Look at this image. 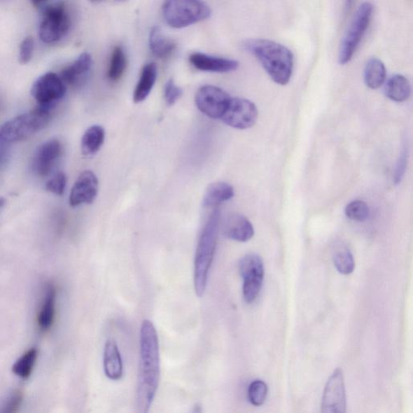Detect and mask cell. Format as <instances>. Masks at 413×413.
I'll list each match as a JSON object with an SVG mask.
<instances>
[{
  "label": "cell",
  "mask_w": 413,
  "mask_h": 413,
  "mask_svg": "<svg viewBox=\"0 0 413 413\" xmlns=\"http://www.w3.org/2000/svg\"><path fill=\"white\" fill-rule=\"evenodd\" d=\"M160 378V343L156 328L150 320L142 321L140 331V363L136 394L137 412L150 411Z\"/></svg>",
  "instance_id": "obj_1"
},
{
  "label": "cell",
  "mask_w": 413,
  "mask_h": 413,
  "mask_svg": "<svg viewBox=\"0 0 413 413\" xmlns=\"http://www.w3.org/2000/svg\"><path fill=\"white\" fill-rule=\"evenodd\" d=\"M245 47L275 83L284 86L289 83L293 72L294 56L288 47L267 39L248 41Z\"/></svg>",
  "instance_id": "obj_2"
},
{
  "label": "cell",
  "mask_w": 413,
  "mask_h": 413,
  "mask_svg": "<svg viewBox=\"0 0 413 413\" xmlns=\"http://www.w3.org/2000/svg\"><path fill=\"white\" fill-rule=\"evenodd\" d=\"M220 222V211L215 210L201 232L194 263L195 294L202 298L208 284L209 274L213 263Z\"/></svg>",
  "instance_id": "obj_3"
},
{
  "label": "cell",
  "mask_w": 413,
  "mask_h": 413,
  "mask_svg": "<svg viewBox=\"0 0 413 413\" xmlns=\"http://www.w3.org/2000/svg\"><path fill=\"white\" fill-rule=\"evenodd\" d=\"M51 119V110L38 106L31 112L15 116L0 126V145L25 139L45 129Z\"/></svg>",
  "instance_id": "obj_4"
},
{
  "label": "cell",
  "mask_w": 413,
  "mask_h": 413,
  "mask_svg": "<svg viewBox=\"0 0 413 413\" xmlns=\"http://www.w3.org/2000/svg\"><path fill=\"white\" fill-rule=\"evenodd\" d=\"M211 10L202 0H165L162 15L174 29H183L211 17Z\"/></svg>",
  "instance_id": "obj_5"
},
{
  "label": "cell",
  "mask_w": 413,
  "mask_h": 413,
  "mask_svg": "<svg viewBox=\"0 0 413 413\" xmlns=\"http://www.w3.org/2000/svg\"><path fill=\"white\" fill-rule=\"evenodd\" d=\"M374 6L372 4L365 2L360 5L354 15L351 24L341 42L339 48L338 61L341 65H346L351 62L356 54L357 48L372 21Z\"/></svg>",
  "instance_id": "obj_6"
},
{
  "label": "cell",
  "mask_w": 413,
  "mask_h": 413,
  "mask_svg": "<svg viewBox=\"0 0 413 413\" xmlns=\"http://www.w3.org/2000/svg\"><path fill=\"white\" fill-rule=\"evenodd\" d=\"M71 26L70 14L63 4L46 8L39 27V38L46 44L55 43L68 34Z\"/></svg>",
  "instance_id": "obj_7"
},
{
  "label": "cell",
  "mask_w": 413,
  "mask_h": 413,
  "mask_svg": "<svg viewBox=\"0 0 413 413\" xmlns=\"http://www.w3.org/2000/svg\"><path fill=\"white\" fill-rule=\"evenodd\" d=\"M239 270L243 279V298L247 304H252L262 288L265 274L262 259L256 253L246 254L241 259Z\"/></svg>",
  "instance_id": "obj_8"
},
{
  "label": "cell",
  "mask_w": 413,
  "mask_h": 413,
  "mask_svg": "<svg viewBox=\"0 0 413 413\" xmlns=\"http://www.w3.org/2000/svg\"><path fill=\"white\" fill-rule=\"evenodd\" d=\"M66 83L54 72H48L40 76L31 88V97L39 107L52 110L58 100L64 97Z\"/></svg>",
  "instance_id": "obj_9"
},
{
  "label": "cell",
  "mask_w": 413,
  "mask_h": 413,
  "mask_svg": "<svg viewBox=\"0 0 413 413\" xmlns=\"http://www.w3.org/2000/svg\"><path fill=\"white\" fill-rule=\"evenodd\" d=\"M258 111L251 100L243 98H231L222 120L227 125L237 130L251 128L256 123Z\"/></svg>",
  "instance_id": "obj_10"
},
{
  "label": "cell",
  "mask_w": 413,
  "mask_h": 413,
  "mask_svg": "<svg viewBox=\"0 0 413 413\" xmlns=\"http://www.w3.org/2000/svg\"><path fill=\"white\" fill-rule=\"evenodd\" d=\"M231 97L221 88L206 85L195 94V104L201 113L209 118L219 119L224 115Z\"/></svg>",
  "instance_id": "obj_11"
},
{
  "label": "cell",
  "mask_w": 413,
  "mask_h": 413,
  "mask_svg": "<svg viewBox=\"0 0 413 413\" xmlns=\"http://www.w3.org/2000/svg\"><path fill=\"white\" fill-rule=\"evenodd\" d=\"M346 395L342 370L337 368L327 381L322 396L321 412L345 413Z\"/></svg>",
  "instance_id": "obj_12"
},
{
  "label": "cell",
  "mask_w": 413,
  "mask_h": 413,
  "mask_svg": "<svg viewBox=\"0 0 413 413\" xmlns=\"http://www.w3.org/2000/svg\"><path fill=\"white\" fill-rule=\"evenodd\" d=\"M98 190L97 176L92 171H84L74 184L69 202L73 208L84 204H91L97 197Z\"/></svg>",
  "instance_id": "obj_13"
},
{
  "label": "cell",
  "mask_w": 413,
  "mask_h": 413,
  "mask_svg": "<svg viewBox=\"0 0 413 413\" xmlns=\"http://www.w3.org/2000/svg\"><path fill=\"white\" fill-rule=\"evenodd\" d=\"M62 153L63 146L59 140L50 139L43 143L34 156L35 172L41 177L49 176Z\"/></svg>",
  "instance_id": "obj_14"
},
{
  "label": "cell",
  "mask_w": 413,
  "mask_h": 413,
  "mask_svg": "<svg viewBox=\"0 0 413 413\" xmlns=\"http://www.w3.org/2000/svg\"><path fill=\"white\" fill-rule=\"evenodd\" d=\"M222 232L227 239L246 242L253 237L254 229L251 222L245 216L232 214L226 217L222 226Z\"/></svg>",
  "instance_id": "obj_15"
},
{
  "label": "cell",
  "mask_w": 413,
  "mask_h": 413,
  "mask_svg": "<svg viewBox=\"0 0 413 413\" xmlns=\"http://www.w3.org/2000/svg\"><path fill=\"white\" fill-rule=\"evenodd\" d=\"M189 60L197 70L206 72L229 73L237 71L239 67L237 61L209 56L199 52H193Z\"/></svg>",
  "instance_id": "obj_16"
},
{
  "label": "cell",
  "mask_w": 413,
  "mask_h": 413,
  "mask_svg": "<svg viewBox=\"0 0 413 413\" xmlns=\"http://www.w3.org/2000/svg\"><path fill=\"white\" fill-rule=\"evenodd\" d=\"M104 370L107 377L113 381L119 380L123 376V363L118 344L113 339L105 343L104 351Z\"/></svg>",
  "instance_id": "obj_17"
},
{
  "label": "cell",
  "mask_w": 413,
  "mask_h": 413,
  "mask_svg": "<svg viewBox=\"0 0 413 413\" xmlns=\"http://www.w3.org/2000/svg\"><path fill=\"white\" fill-rule=\"evenodd\" d=\"M158 78V66L155 62L148 63L142 68L139 83L134 93V102L139 104L149 97Z\"/></svg>",
  "instance_id": "obj_18"
},
{
  "label": "cell",
  "mask_w": 413,
  "mask_h": 413,
  "mask_svg": "<svg viewBox=\"0 0 413 413\" xmlns=\"http://www.w3.org/2000/svg\"><path fill=\"white\" fill-rule=\"evenodd\" d=\"M92 64V55L87 52H83L72 64L63 69L60 77L65 83L75 85L87 75Z\"/></svg>",
  "instance_id": "obj_19"
},
{
  "label": "cell",
  "mask_w": 413,
  "mask_h": 413,
  "mask_svg": "<svg viewBox=\"0 0 413 413\" xmlns=\"http://www.w3.org/2000/svg\"><path fill=\"white\" fill-rule=\"evenodd\" d=\"M56 289L54 285L48 284L38 316L40 329L46 331L50 329L55 316Z\"/></svg>",
  "instance_id": "obj_20"
},
{
  "label": "cell",
  "mask_w": 413,
  "mask_h": 413,
  "mask_svg": "<svg viewBox=\"0 0 413 413\" xmlns=\"http://www.w3.org/2000/svg\"><path fill=\"white\" fill-rule=\"evenodd\" d=\"M234 197V189L229 183L217 182L209 185L203 198L204 208H215Z\"/></svg>",
  "instance_id": "obj_21"
},
{
  "label": "cell",
  "mask_w": 413,
  "mask_h": 413,
  "mask_svg": "<svg viewBox=\"0 0 413 413\" xmlns=\"http://www.w3.org/2000/svg\"><path fill=\"white\" fill-rule=\"evenodd\" d=\"M384 93L386 97L393 102H406L411 94V84L409 79L402 75L391 76L385 84Z\"/></svg>",
  "instance_id": "obj_22"
},
{
  "label": "cell",
  "mask_w": 413,
  "mask_h": 413,
  "mask_svg": "<svg viewBox=\"0 0 413 413\" xmlns=\"http://www.w3.org/2000/svg\"><path fill=\"white\" fill-rule=\"evenodd\" d=\"M149 44L153 56L164 59L171 56L176 49V44L162 34L160 27H153L150 34Z\"/></svg>",
  "instance_id": "obj_23"
},
{
  "label": "cell",
  "mask_w": 413,
  "mask_h": 413,
  "mask_svg": "<svg viewBox=\"0 0 413 413\" xmlns=\"http://www.w3.org/2000/svg\"><path fill=\"white\" fill-rule=\"evenodd\" d=\"M105 131L102 126L90 127L82 137L81 150L83 155L92 156L97 153L104 144Z\"/></svg>",
  "instance_id": "obj_24"
},
{
  "label": "cell",
  "mask_w": 413,
  "mask_h": 413,
  "mask_svg": "<svg viewBox=\"0 0 413 413\" xmlns=\"http://www.w3.org/2000/svg\"><path fill=\"white\" fill-rule=\"evenodd\" d=\"M386 71L384 63L378 58H370L364 69V81L370 89H378L385 83Z\"/></svg>",
  "instance_id": "obj_25"
},
{
  "label": "cell",
  "mask_w": 413,
  "mask_h": 413,
  "mask_svg": "<svg viewBox=\"0 0 413 413\" xmlns=\"http://www.w3.org/2000/svg\"><path fill=\"white\" fill-rule=\"evenodd\" d=\"M332 261L337 272L344 275L352 274L356 267L352 253L346 246H340L336 248L332 253Z\"/></svg>",
  "instance_id": "obj_26"
},
{
  "label": "cell",
  "mask_w": 413,
  "mask_h": 413,
  "mask_svg": "<svg viewBox=\"0 0 413 413\" xmlns=\"http://www.w3.org/2000/svg\"><path fill=\"white\" fill-rule=\"evenodd\" d=\"M127 68V57L123 48L116 46L111 56L108 77L111 81H118L123 76Z\"/></svg>",
  "instance_id": "obj_27"
},
{
  "label": "cell",
  "mask_w": 413,
  "mask_h": 413,
  "mask_svg": "<svg viewBox=\"0 0 413 413\" xmlns=\"http://www.w3.org/2000/svg\"><path fill=\"white\" fill-rule=\"evenodd\" d=\"M36 358H38V349H30L15 363L13 367V373L24 379H28L33 372Z\"/></svg>",
  "instance_id": "obj_28"
},
{
  "label": "cell",
  "mask_w": 413,
  "mask_h": 413,
  "mask_svg": "<svg viewBox=\"0 0 413 413\" xmlns=\"http://www.w3.org/2000/svg\"><path fill=\"white\" fill-rule=\"evenodd\" d=\"M268 386L263 380L255 379L248 386V399L254 406H261L266 402Z\"/></svg>",
  "instance_id": "obj_29"
},
{
  "label": "cell",
  "mask_w": 413,
  "mask_h": 413,
  "mask_svg": "<svg viewBox=\"0 0 413 413\" xmlns=\"http://www.w3.org/2000/svg\"><path fill=\"white\" fill-rule=\"evenodd\" d=\"M345 214L349 219L358 222H364L368 219L370 209L362 200H354L347 204Z\"/></svg>",
  "instance_id": "obj_30"
},
{
  "label": "cell",
  "mask_w": 413,
  "mask_h": 413,
  "mask_svg": "<svg viewBox=\"0 0 413 413\" xmlns=\"http://www.w3.org/2000/svg\"><path fill=\"white\" fill-rule=\"evenodd\" d=\"M67 178L65 173L62 172H57L54 176L49 179L46 184L47 192H51L56 195H62L64 194L66 186Z\"/></svg>",
  "instance_id": "obj_31"
},
{
  "label": "cell",
  "mask_w": 413,
  "mask_h": 413,
  "mask_svg": "<svg viewBox=\"0 0 413 413\" xmlns=\"http://www.w3.org/2000/svg\"><path fill=\"white\" fill-rule=\"evenodd\" d=\"M34 50V40L33 36H29L21 42L19 51V62L25 65L31 61Z\"/></svg>",
  "instance_id": "obj_32"
},
{
  "label": "cell",
  "mask_w": 413,
  "mask_h": 413,
  "mask_svg": "<svg viewBox=\"0 0 413 413\" xmlns=\"http://www.w3.org/2000/svg\"><path fill=\"white\" fill-rule=\"evenodd\" d=\"M182 95L183 90L177 86L173 78L169 79L166 83L165 92H164L167 104L169 106L174 105L181 98Z\"/></svg>",
  "instance_id": "obj_33"
},
{
  "label": "cell",
  "mask_w": 413,
  "mask_h": 413,
  "mask_svg": "<svg viewBox=\"0 0 413 413\" xmlns=\"http://www.w3.org/2000/svg\"><path fill=\"white\" fill-rule=\"evenodd\" d=\"M23 393L21 391H15L10 395L8 400L4 402L2 406V409L0 410V412L3 413H14L18 412L19 407L22 403Z\"/></svg>",
  "instance_id": "obj_34"
},
{
  "label": "cell",
  "mask_w": 413,
  "mask_h": 413,
  "mask_svg": "<svg viewBox=\"0 0 413 413\" xmlns=\"http://www.w3.org/2000/svg\"><path fill=\"white\" fill-rule=\"evenodd\" d=\"M407 150H404L401 152V155L399 158L398 162H397L395 174H394V183L396 185H398L401 183L403 179L407 168Z\"/></svg>",
  "instance_id": "obj_35"
},
{
  "label": "cell",
  "mask_w": 413,
  "mask_h": 413,
  "mask_svg": "<svg viewBox=\"0 0 413 413\" xmlns=\"http://www.w3.org/2000/svg\"><path fill=\"white\" fill-rule=\"evenodd\" d=\"M354 0H346L345 8L346 10H349L351 8Z\"/></svg>",
  "instance_id": "obj_36"
},
{
  "label": "cell",
  "mask_w": 413,
  "mask_h": 413,
  "mask_svg": "<svg viewBox=\"0 0 413 413\" xmlns=\"http://www.w3.org/2000/svg\"><path fill=\"white\" fill-rule=\"evenodd\" d=\"M46 1V0H31V2L35 5V6H38L41 4Z\"/></svg>",
  "instance_id": "obj_37"
},
{
  "label": "cell",
  "mask_w": 413,
  "mask_h": 413,
  "mask_svg": "<svg viewBox=\"0 0 413 413\" xmlns=\"http://www.w3.org/2000/svg\"><path fill=\"white\" fill-rule=\"evenodd\" d=\"M5 204H6V200L4 197H0V209H2Z\"/></svg>",
  "instance_id": "obj_38"
},
{
  "label": "cell",
  "mask_w": 413,
  "mask_h": 413,
  "mask_svg": "<svg viewBox=\"0 0 413 413\" xmlns=\"http://www.w3.org/2000/svg\"><path fill=\"white\" fill-rule=\"evenodd\" d=\"M91 1L97 3V2H102V1H104V0H91Z\"/></svg>",
  "instance_id": "obj_39"
},
{
  "label": "cell",
  "mask_w": 413,
  "mask_h": 413,
  "mask_svg": "<svg viewBox=\"0 0 413 413\" xmlns=\"http://www.w3.org/2000/svg\"><path fill=\"white\" fill-rule=\"evenodd\" d=\"M116 1H120V2H122V1H127V0H116Z\"/></svg>",
  "instance_id": "obj_40"
}]
</instances>
